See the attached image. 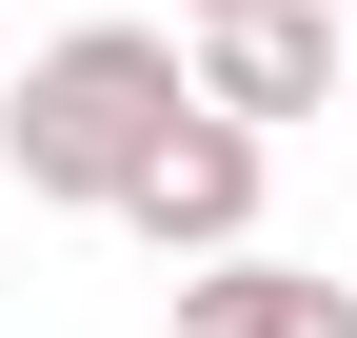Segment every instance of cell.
Instances as JSON below:
<instances>
[{
  "label": "cell",
  "mask_w": 357,
  "mask_h": 338,
  "mask_svg": "<svg viewBox=\"0 0 357 338\" xmlns=\"http://www.w3.org/2000/svg\"><path fill=\"white\" fill-rule=\"evenodd\" d=\"M119 219H139L159 259H258V140L238 119H178L139 179H119Z\"/></svg>",
  "instance_id": "cell-2"
},
{
  "label": "cell",
  "mask_w": 357,
  "mask_h": 338,
  "mask_svg": "<svg viewBox=\"0 0 357 338\" xmlns=\"http://www.w3.org/2000/svg\"><path fill=\"white\" fill-rule=\"evenodd\" d=\"M178 338H357V279H318V259H199L178 279Z\"/></svg>",
  "instance_id": "cell-4"
},
{
  "label": "cell",
  "mask_w": 357,
  "mask_h": 338,
  "mask_svg": "<svg viewBox=\"0 0 357 338\" xmlns=\"http://www.w3.org/2000/svg\"><path fill=\"white\" fill-rule=\"evenodd\" d=\"M178 20H258V0H178Z\"/></svg>",
  "instance_id": "cell-5"
},
{
  "label": "cell",
  "mask_w": 357,
  "mask_h": 338,
  "mask_svg": "<svg viewBox=\"0 0 357 338\" xmlns=\"http://www.w3.org/2000/svg\"><path fill=\"white\" fill-rule=\"evenodd\" d=\"M178 119H199V60H178L159 20H79V40L20 60V119H0V140H20V199H100L119 219V179H139Z\"/></svg>",
  "instance_id": "cell-1"
},
{
  "label": "cell",
  "mask_w": 357,
  "mask_h": 338,
  "mask_svg": "<svg viewBox=\"0 0 357 338\" xmlns=\"http://www.w3.org/2000/svg\"><path fill=\"white\" fill-rule=\"evenodd\" d=\"M337 100H357V40H337Z\"/></svg>",
  "instance_id": "cell-6"
},
{
  "label": "cell",
  "mask_w": 357,
  "mask_h": 338,
  "mask_svg": "<svg viewBox=\"0 0 357 338\" xmlns=\"http://www.w3.org/2000/svg\"><path fill=\"white\" fill-rule=\"evenodd\" d=\"M318 100H337V20H318V0L199 20V119H238V140H258V119H318Z\"/></svg>",
  "instance_id": "cell-3"
}]
</instances>
